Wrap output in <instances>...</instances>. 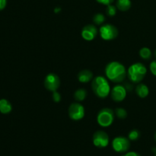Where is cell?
Segmentation results:
<instances>
[{"instance_id":"2","label":"cell","mask_w":156,"mask_h":156,"mask_svg":"<svg viewBox=\"0 0 156 156\" xmlns=\"http://www.w3.org/2000/svg\"><path fill=\"white\" fill-rule=\"evenodd\" d=\"M91 88L95 95L100 98L108 97L111 91L108 79L101 76H98L92 79Z\"/></svg>"},{"instance_id":"9","label":"cell","mask_w":156,"mask_h":156,"mask_svg":"<svg viewBox=\"0 0 156 156\" xmlns=\"http://www.w3.org/2000/svg\"><path fill=\"white\" fill-rule=\"evenodd\" d=\"M109 136L105 131L98 130L93 135V144L98 148H105L109 144Z\"/></svg>"},{"instance_id":"29","label":"cell","mask_w":156,"mask_h":156,"mask_svg":"<svg viewBox=\"0 0 156 156\" xmlns=\"http://www.w3.org/2000/svg\"><path fill=\"white\" fill-rule=\"evenodd\" d=\"M155 56H156V50H155Z\"/></svg>"},{"instance_id":"10","label":"cell","mask_w":156,"mask_h":156,"mask_svg":"<svg viewBox=\"0 0 156 156\" xmlns=\"http://www.w3.org/2000/svg\"><path fill=\"white\" fill-rule=\"evenodd\" d=\"M126 91L127 90L125 88L124 85H115L111 91V98L116 102L123 101L126 97Z\"/></svg>"},{"instance_id":"14","label":"cell","mask_w":156,"mask_h":156,"mask_svg":"<svg viewBox=\"0 0 156 156\" xmlns=\"http://www.w3.org/2000/svg\"><path fill=\"white\" fill-rule=\"evenodd\" d=\"M12 106L10 102L6 99L0 100V112L3 114H7L12 111Z\"/></svg>"},{"instance_id":"15","label":"cell","mask_w":156,"mask_h":156,"mask_svg":"<svg viewBox=\"0 0 156 156\" xmlns=\"http://www.w3.org/2000/svg\"><path fill=\"white\" fill-rule=\"evenodd\" d=\"M116 6L119 10L122 12H126L130 9L131 1L130 0H117Z\"/></svg>"},{"instance_id":"25","label":"cell","mask_w":156,"mask_h":156,"mask_svg":"<svg viewBox=\"0 0 156 156\" xmlns=\"http://www.w3.org/2000/svg\"><path fill=\"white\" fill-rule=\"evenodd\" d=\"M7 4V0H0V11L3 10Z\"/></svg>"},{"instance_id":"1","label":"cell","mask_w":156,"mask_h":156,"mask_svg":"<svg viewBox=\"0 0 156 156\" xmlns=\"http://www.w3.org/2000/svg\"><path fill=\"white\" fill-rule=\"evenodd\" d=\"M105 75L107 79L115 83L123 82L126 78L127 73L126 68L119 62H111L105 67Z\"/></svg>"},{"instance_id":"16","label":"cell","mask_w":156,"mask_h":156,"mask_svg":"<svg viewBox=\"0 0 156 156\" xmlns=\"http://www.w3.org/2000/svg\"><path fill=\"white\" fill-rule=\"evenodd\" d=\"M87 91L85 88L77 89L74 93V98L76 101H83L87 97Z\"/></svg>"},{"instance_id":"7","label":"cell","mask_w":156,"mask_h":156,"mask_svg":"<svg viewBox=\"0 0 156 156\" xmlns=\"http://www.w3.org/2000/svg\"><path fill=\"white\" fill-rule=\"evenodd\" d=\"M85 113V108L79 103H73L69 108V116L71 120L75 121H79L83 119Z\"/></svg>"},{"instance_id":"22","label":"cell","mask_w":156,"mask_h":156,"mask_svg":"<svg viewBox=\"0 0 156 156\" xmlns=\"http://www.w3.org/2000/svg\"><path fill=\"white\" fill-rule=\"evenodd\" d=\"M53 100L56 103H59L61 101V94L57 91L53 92Z\"/></svg>"},{"instance_id":"19","label":"cell","mask_w":156,"mask_h":156,"mask_svg":"<svg viewBox=\"0 0 156 156\" xmlns=\"http://www.w3.org/2000/svg\"><path fill=\"white\" fill-rule=\"evenodd\" d=\"M140 136V131L137 129H133L128 134V139L131 141H136L138 140Z\"/></svg>"},{"instance_id":"26","label":"cell","mask_w":156,"mask_h":156,"mask_svg":"<svg viewBox=\"0 0 156 156\" xmlns=\"http://www.w3.org/2000/svg\"><path fill=\"white\" fill-rule=\"evenodd\" d=\"M121 156H141V155L136 152H126V154H124V155Z\"/></svg>"},{"instance_id":"5","label":"cell","mask_w":156,"mask_h":156,"mask_svg":"<svg viewBox=\"0 0 156 156\" xmlns=\"http://www.w3.org/2000/svg\"><path fill=\"white\" fill-rule=\"evenodd\" d=\"M101 37L105 41H112L118 36V30L114 25L105 24L99 29Z\"/></svg>"},{"instance_id":"21","label":"cell","mask_w":156,"mask_h":156,"mask_svg":"<svg viewBox=\"0 0 156 156\" xmlns=\"http://www.w3.org/2000/svg\"><path fill=\"white\" fill-rule=\"evenodd\" d=\"M106 12L108 16L114 17L117 14V6H114L113 5H109L107 7Z\"/></svg>"},{"instance_id":"27","label":"cell","mask_w":156,"mask_h":156,"mask_svg":"<svg viewBox=\"0 0 156 156\" xmlns=\"http://www.w3.org/2000/svg\"><path fill=\"white\" fill-rule=\"evenodd\" d=\"M61 12V9L60 8H56L54 9V12L55 13H58V12Z\"/></svg>"},{"instance_id":"12","label":"cell","mask_w":156,"mask_h":156,"mask_svg":"<svg viewBox=\"0 0 156 156\" xmlns=\"http://www.w3.org/2000/svg\"><path fill=\"white\" fill-rule=\"evenodd\" d=\"M78 80L82 83H87L93 79V73L88 69H84L78 74Z\"/></svg>"},{"instance_id":"23","label":"cell","mask_w":156,"mask_h":156,"mask_svg":"<svg viewBox=\"0 0 156 156\" xmlns=\"http://www.w3.org/2000/svg\"><path fill=\"white\" fill-rule=\"evenodd\" d=\"M149 69H150V71L154 76H156V59L152 61L150 63V66H149Z\"/></svg>"},{"instance_id":"11","label":"cell","mask_w":156,"mask_h":156,"mask_svg":"<svg viewBox=\"0 0 156 156\" xmlns=\"http://www.w3.org/2000/svg\"><path fill=\"white\" fill-rule=\"evenodd\" d=\"M82 37L85 41H91L95 39L98 35L97 27L93 24H88L82 28L81 32Z\"/></svg>"},{"instance_id":"3","label":"cell","mask_w":156,"mask_h":156,"mask_svg":"<svg viewBox=\"0 0 156 156\" xmlns=\"http://www.w3.org/2000/svg\"><path fill=\"white\" fill-rule=\"evenodd\" d=\"M147 73V69L144 64L136 62L128 68L127 76L133 83H140Z\"/></svg>"},{"instance_id":"6","label":"cell","mask_w":156,"mask_h":156,"mask_svg":"<svg viewBox=\"0 0 156 156\" xmlns=\"http://www.w3.org/2000/svg\"><path fill=\"white\" fill-rule=\"evenodd\" d=\"M130 147V142L129 139L124 136H117L112 141V148L118 153H125Z\"/></svg>"},{"instance_id":"13","label":"cell","mask_w":156,"mask_h":156,"mask_svg":"<svg viewBox=\"0 0 156 156\" xmlns=\"http://www.w3.org/2000/svg\"><path fill=\"white\" fill-rule=\"evenodd\" d=\"M136 94L140 98H146L149 95V88H148L147 85H146L145 84L140 83L137 85L136 87Z\"/></svg>"},{"instance_id":"30","label":"cell","mask_w":156,"mask_h":156,"mask_svg":"<svg viewBox=\"0 0 156 156\" xmlns=\"http://www.w3.org/2000/svg\"><path fill=\"white\" fill-rule=\"evenodd\" d=\"M155 156H156V152H155Z\"/></svg>"},{"instance_id":"4","label":"cell","mask_w":156,"mask_h":156,"mask_svg":"<svg viewBox=\"0 0 156 156\" xmlns=\"http://www.w3.org/2000/svg\"><path fill=\"white\" fill-rule=\"evenodd\" d=\"M114 120V112L112 109L105 108L101 110L97 116V122L102 127L111 126Z\"/></svg>"},{"instance_id":"20","label":"cell","mask_w":156,"mask_h":156,"mask_svg":"<svg viewBox=\"0 0 156 156\" xmlns=\"http://www.w3.org/2000/svg\"><path fill=\"white\" fill-rule=\"evenodd\" d=\"M115 114L120 119H125L127 117V112L126 110L122 108H117L115 110Z\"/></svg>"},{"instance_id":"8","label":"cell","mask_w":156,"mask_h":156,"mask_svg":"<svg viewBox=\"0 0 156 156\" xmlns=\"http://www.w3.org/2000/svg\"><path fill=\"white\" fill-rule=\"evenodd\" d=\"M44 86L50 91H56L60 86V79L57 75L50 73L47 75L44 80Z\"/></svg>"},{"instance_id":"28","label":"cell","mask_w":156,"mask_h":156,"mask_svg":"<svg viewBox=\"0 0 156 156\" xmlns=\"http://www.w3.org/2000/svg\"><path fill=\"white\" fill-rule=\"evenodd\" d=\"M155 141H156V132H155Z\"/></svg>"},{"instance_id":"18","label":"cell","mask_w":156,"mask_h":156,"mask_svg":"<svg viewBox=\"0 0 156 156\" xmlns=\"http://www.w3.org/2000/svg\"><path fill=\"white\" fill-rule=\"evenodd\" d=\"M105 17L103 14L97 13L93 17V22L97 25H101L105 23Z\"/></svg>"},{"instance_id":"24","label":"cell","mask_w":156,"mask_h":156,"mask_svg":"<svg viewBox=\"0 0 156 156\" xmlns=\"http://www.w3.org/2000/svg\"><path fill=\"white\" fill-rule=\"evenodd\" d=\"M98 3L102 5H111L113 2H114V0H96Z\"/></svg>"},{"instance_id":"17","label":"cell","mask_w":156,"mask_h":156,"mask_svg":"<svg viewBox=\"0 0 156 156\" xmlns=\"http://www.w3.org/2000/svg\"><path fill=\"white\" fill-rule=\"evenodd\" d=\"M140 56L142 59H146V60H149L152 57V51L148 47H143L140 50Z\"/></svg>"}]
</instances>
